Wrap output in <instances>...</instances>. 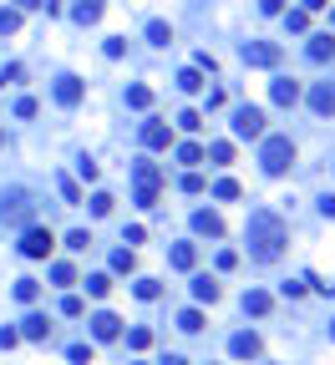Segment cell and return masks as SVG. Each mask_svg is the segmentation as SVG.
I'll use <instances>...</instances> for the list:
<instances>
[{
    "instance_id": "16",
    "label": "cell",
    "mask_w": 335,
    "mask_h": 365,
    "mask_svg": "<svg viewBox=\"0 0 335 365\" xmlns=\"http://www.w3.org/2000/svg\"><path fill=\"white\" fill-rule=\"evenodd\" d=\"M46 335H51L46 315H26V319H20V340H46Z\"/></svg>"
},
{
    "instance_id": "50",
    "label": "cell",
    "mask_w": 335,
    "mask_h": 365,
    "mask_svg": "<svg viewBox=\"0 0 335 365\" xmlns=\"http://www.w3.org/2000/svg\"><path fill=\"white\" fill-rule=\"evenodd\" d=\"M20 345V330H0V350H15Z\"/></svg>"
},
{
    "instance_id": "32",
    "label": "cell",
    "mask_w": 335,
    "mask_h": 365,
    "mask_svg": "<svg viewBox=\"0 0 335 365\" xmlns=\"http://www.w3.org/2000/svg\"><path fill=\"white\" fill-rule=\"evenodd\" d=\"M112 208H117V198H112V193H92V213H97V219H107Z\"/></svg>"
},
{
    "instance_id": "18",
    "label": "cell",
    "mask_w": 335,
    "mask_h": 365,
    "mask_svg": "<svg viewBox=\"0 0 335 365\" xmlns=\"http://www.w3.org/2000/svg\"><path fill=\"white\" fill-rule=\"evenodd\" d=\"M168 264H173V269H193L198 264V249L193 244H173V249H168Z\"/></svg>"
},
{
    "instance_id": "24",
    "label": "cell",
    "mask_w": 335,
    "mask_h": 365,
    "mask_svg": "<svg viewBox=\"0 0 335 365\" xmlns=\"http://www.w3.org/2000/svg\"><path fill=\"white\" fill-rule=\"evenodd\" d=\"M148 41L153 46H173V26L168 20H148Z\"/></svg>"
},
{
    "instance_id": "33",
    "label": "cell",
    "mask_w": 335,
    "mask_h": 365,
    "mask_svg": "<svg viewBox=\"0 0 335 365\" xmlns=\"http://www.w3.org/2000/svg\"><path fill=\"white\" fill-rule=\"evenodd\" d=\"M214 198L234 203V198H239V183H234V178H219V183H214Z\"/></svg>"
},
{
    "instance_id": "46",
    "label": "cell",
    "mask_w": 335,
    "mask_h": 365,
    "mask_svg": "<svg viewBox=\"0 0 335 365\" xmlns=\"http://www.w3.org/2000/svg\"><path fill=\"white\" fill-rule=\"evenodd\" d=\"M183 193H203V173L193 167V173H183Z\"/></svg>"
},
{
    "instance_id": "35",
    "label": "cell",
    "mask_w": 335,
    "mask_h": 365,
    "mask_svg": "<svg viewBox=\"0 0 335 365\" xmlns=\"http://www.w3.org/2000/svg\"><path fill=\"white\" fill-rule=\"evenodd\" d=\"M132 294H137V299H158V294H163V284H158V279H137Z\"/></svg>"
},
{
    "instance_id": "29",
    "label": "cell",
    "mask_w": 335,
    "mask_h": 365,
    "mask_svg": "<svg viewBox=\"0 0 335 365\" xmlns=\"http://www.w3.org/2000/svg\"><path fill=\"white\" fill-rule=\"evenodd\" d=\"M178 330L198 335V330H203V310H183V315H178Z\"/></svg>"
},
{
    "instance_id": "36",
    "label": "cell",
    "mask_w": 335,
    "mask_h": 365,
    "mask_svg": "<svg viewBox=\"0 0 335 365\" xmlns=\"http://www.w3.org/2000/svg\"><path fill=\"white\" fill-rule=\"evenodd\" d=\"M67 360H71V365H92V360H97V350H92V345H71V350H67Z\"/></svg>"
},
{
    "instance_id": "20",
    "label": "cell",
    "mask_w": 335,
    "mask_h": 365,
    "mask_svg": "<svg viewBox=\"0 0 335 365\" xmlns=\"http://www.w3.org/2000/svg\"><path fill=\"white\" fill-rule=\"evenodd\" d=\"M269 305H275V299H269L264 289H249L244 294V315H269Z\"/></svg>"
},
{
    "instance_id": "8",
    "label": "cell",
    "mask_w": 335,
    "mask_h": 365,
    "mask_svg": "<svg viewBox=\"0 0 335 365\" xmlns=\"http://www.w3.org/2000/svg\"><path fill=\"white\" fill-rule=\"evenodd\" d=\"M228 350H234V360H259L264 355V340L254 330H239L234 340H228Z\"/></svg>"
},
{
    "instance_id": "21",
    "label": "cell",
    "mask_w": 335,
    "mask_h": 365,
    "mask_svg": "<svg viewBox=\"0 0 335 365\" xmlns=\"http://www.w3.org/2000/svg\"><path fill=\"white\" fill-rule=\"evenodd\" d=\"M178 87L193 97V92H203V87H208V81H203V71H198V67H183V71H178Z\"/></svg>"
},
{
    "instance_id": "12",
    "label": "cell",
    "mask_w": 335,
    "mask_h": 365,
    "mask_svg": "<svg viewBox=\"0 0 335 365\" xmlns=\"http://www.w3.org/2000/svg\"><path fill=\"white\" fill-rule=\"evenodd\" d=\"M310 106H315L320 117H335V81H315V87H310Z\"/></svg>"
},
{
    "instance_id": "23",
    "label": "cell",
    "mask_w": 335,
    "mask_h": 365,
    "mask_svg": "<svg viewBox=\"0 0 335 365\" xmlns=\"http://www.w3.org/2000/svg\"><path fill=\"white\" fill-rule=\"evenodd\" d=\"M178 163L188 167V173H193V167H198V163H208V158H203V147H198V142H183V147H178Z\"/></svg>"
},
{
    "instance_id": "45",
    "label": "cell",
    "mask_w": 335,
    "mask_h": 365,
    "mask_svg": "<svg viewBox=\"0 0 335 365\" xmlns=\"http://www.w3.org/2000/svg\"><path fill=\"white\" fill-rule=\"evenodd\" d=\"M61 198H67V203H81V188H76V178H61Z\"/></svg>"
},
{
    "instance_id": "5",
    "label": "cell",
    "mask_w": 335,
    "mask_h": 365,
    "mask_svg": "<svg viewBox=\"0 0 335 365\" xmlns=\"http://www.w3.org/2000/svg\"><path fill=\"white\" fill-rule=\"evenodd\" d=\"M234 137H244V142H254V137H264V106H239L234 112Z\"/></svg>"
},
{
    "instance_id": "38",
    "label": "cell",
    "mask_w": 335,
    "mask_h": 365,
    "mask_svg": "<svg viewBox=\"0 0 335 365\" xmlns=\"http://www.w3.org/2000/svg\"><path fill=\"white\" fill-rule=\"evenodd\" d=\"M61 315H67V319H81V315H87V305H81L76 294H67V299H61Z\"/></svg>"
},
{
    "instance_id": "27",
    "label": "cell",
    "mask_w": 335,
    "mask_h": 365,
    "mask_svg": "<svg viewBox=\"0 0 335 365\" xmlns=\"http://www.w3.org/2000/svg\"><path fill=\"white\" fill-rule=\"evenodd\" d=\"M87 294H92V299H107V294H112V274H92V279H87Z\"/></svg>"
},
{
    "instance_id": "39",
    "label": "cell",
    "mask_w": 335,
    "mask_h": 365,
    "mask_svg": "<svg viewBox=\"0 0 335 365\" xmlns=\"http://www.w3.org/2000/svg\"><path fill=\"white\" fill-rule=\"evenodd\" d=\"M36 112H41V106H36V97H20V102H15V117H20V122H31Z\"/></svg>"
},
{
    "instance_id": "30",
    "label": "cell",
    "mask_w": 335,
    "mask_h": 365,
    "mask_svg": "<svg viewBox=\"0 0 335 365\" xmlns=\"http://www.w3.org/2000/svg\"><path fill=\"white\" fill-rule=\"evenodd\" d=\"M128 345H132V350H148V345H153V330H148V325H132V330H128Z\"/></svg>"
},
{
    "instance_id": "9",
    "label": "cell",
    "mask_w": 335,
    "mask_h": 365,
    "mask_svg": "<svg viewBox=\"0 0 335 365\" xmlns=\"http://www.w3.org/2000/svg\"><path fill=\"white\" fill-rule=\"evenodd\" d=\"M51 97H56L61 106H76L81 97H87V87H81V76H56V87H51Z\"/></svg>"
},
{
    "instance_id": "55",
    "label": "cell",
    "mask_w": 335,
    "mask_h": 365,
    "mask_svg": "<svg viewBox=\"0 0 335 365\" xmlns=\"http://www.w3.org/2000/svg\"><path fill=\"white\" fill-rule=\"evenodd\" d=\"M330 340H335V319H330Z\"/></svg>"
},
{
    "instance_id": "51",
    "label": "cell",
    "mask_w": 335,
    "mask_h": 365,
    "mask_svg": "<svg viewBox=\"0 0 335 365\" xmlns=\"http://www.w3.org/2000/svg\"><path fill=\"white\" fill-rule=\"evenodd\" d=\"M285 11V0H259V15H280Z\"/></svg>"
},
{
    "instance_id": "28",
    "label": "cell",
    "mask_w": 335,
    "mask_h": 365,
    "mask_svg": "<svg viewBox=\"0 0 335 365\" xmlns=\"http://www.w3.org/2000/svg\"><path fill=\"white\" fill-rule=\"evenodd\" d=\"M112 269H117V274H132V269H137V254H132V249H117V254H112Z\"/></svg>"
},
{
    "instance_id": "19",
    "label": "cell",
    "mask_w": 335,
    "mask_h": 365,
    "mask_svg": "<svg viewBox=\"0 0 335 365\" xmlns=\"http://www.w3.org/2000/svg\"><path fill=\"white\" fill-rule=\"evenodd\" d=\"M310 61H335V36H310Z\"/></svg>"
},
{
    "instance_id": "26",
    "label": "cell",
    "mask_w": 335,
    "mask_h": 365,
    "mask_svg": "<svg viewBox=\"0 0 335 365\" xmlns=\"http://www.w3.org/2000/svg\"><path fill=\"white\" fill-rule=\"evenodd\" d=\"M15 299H20V305H36V299H41V284H36V279H15Z\"/></svg>"
},
{
    "instance_id": "4",
    "label": "cell",
    "mask_w": 335,
    "mask_h": 365,
    "mask_svg": "<svg viewBox=\"0 0 335 365\" xmlns=\"http://www.w3.org/2000/svg\"><path fill=\"white\" fill-rule=\"evenodd\" d=\"M259 167L269 178H285L289 167H295V142L289 137H264V147H259Z\"/></svg>"
},
{
    "instance_id": "52",
    "label": "cell",
    "mask_w": 335,
    "mask_h": 365,
    "mask_svg": "<svg viewBox=\"0 0 335 365\" xmlns=\"http://www.w3.org/2000/svg\"><path fill=\"white\" fill-rule=\"evenodd\" d=\"M320 213H325V219H335V193H325V198H320Z\"/></svg>"
},
{
    "instance_id": "41",
    "label": "cell",
    "mask_w": 335,
    "mask_h": 365,
    "mask_svg": "<svg viewBox=\"0 0 335 365\" xmlns=\"http://www.w3.org/2000/svg\"><path fill=\"white\" fill-rule=\"evenodd\" d=\"M285 26H289V31H310V11H289Z\"/></svg>"
},
{
    "instance_id": "47",
    "label": "cell",
    "mask_w": 335,
    "mask_h": 365,
    "mask_svg": "<svg viewBox=\"0 0 335 365\" xmlns=\"http://www.w3.org/2000/svg\"><path fill=\"white\" fill-rule=\"evenodd\" d=\"M102 51H107V56H112V61H117V56H122V51H128V41H122V36H107V46H102Z\"/></svg>"
},
{
    "instance_id": "44",
    "label": "cell",
    "mask_w": 335,
    "mask_h": 365,
    "mask_svg": "<svg viewBox=\"0 0 335 365\" xmlns=\"http://www.w3.org/2000/svg\"><path fill=\"white\" fill-rule=\"evenodd\" d=\"M76 173H81V178H87V183H97V178H102V167H97L92 158H81V163H76Z\"/></svg>"
},
{
    "instance_id": "1",
    "label": "cell",
    "mask_w": 335,
    "mask_h": 365,
    "mask_svg": "<svg viewBox=\"0 0 335 365\" xmlns=\"http://www.w3.org/2000/svg\"><path fill=\"white\" fill-rule=\"evenodd\" d=\"M285 244H289V228H285V219L275 208H254L249 213V254H254L259 264H275L285 254Z\"/></svg>"
},
{
    "instance_id": "3",
    "label": "cell",
    "mask_w": 335,
    "mask_h": 365,
    "mask_svg": "<svg viewBox=\"0 0 335 365\" xmlns=\"http://www.w3.org/2000/svg\"><path fill=\"white\" fill-rule=\"evenodd\" d=\"M132 183H137V208H158V193H163V167L153 158H137L132 163Z\"/></svg>"
},
{
    "instance_id": "37",
    "label": "cell",
    "mask_w": 335,
    "mask_h": 365,
    "mask_svg": "<svg viewBox=\"0 0 335 365\" xmlns=\"http://www.w3.org/2000/svg\"><path fill=\"white\" fill-rule=\"evenodd\" d=\"M178 127H183V132H198V127H203V117L193 112V106H183V112H178Z\"/></svg>"
},
{
    "instance_id": "42",
    "label": "cell",
    "mask_w": 335,
    "mask_h": 365,
    "mask_svg": "<svg viewBox=\"0 0 335 365\" xmlns=\"http://www.w3.org/2000/svg\"><path fill=\"white\" fill-rule=\"evenodd\" d=\"M51 279L56 284H76V269L71 264H51Z\"/></svg>"
},
{
    "instance_id": "15",
    "label": "cell",
    "mask_w": 335,
    "mask_h": 365,
    "mask_svg": "<svg viewBox=\"0 0 335 365\" xmlns=\"http://www.w3.org/2000/svg\"><path fill=\"white\" fill-rule=\"evenodd\" d=\"M219 294H224V289H219L214 274H193V299H198V305H214Z\"/></svg>"
},
{
    "instance_id": "14",
    "label": "cell",
    "mask_w": 335,
    "mask_h": 365,
    "mask_svg": "<svg viewBox=\"0 0 335 365\" xmlns=\"http://www.w3.org/2000/svg\"><path fill=\"white\" fill-rule=\"evenodd\" d=\"M269 97H275L280 106H295L305 92H300V81H289V76H280V81H269Z\"/></svg>"
},
{
    "instance_id": "53",
    "label": "cell",
    "mask_w": 335,
    "mask_h": 365,
    "mask_svg": "<svg viewBox=\"0 0 335 365\" xmlns=\"http://www.w3.org/2000/svg\"><path fill=\"white\" fill-rule=\"evenodd\" d=\"M325 6H330V0H305V6H300V11H325Z\"/></svg>"
},
{
    "instance_id": "54",
    "label": "cell",
    "mask_w": 335,
    "mask_h": 365,
    "mask_svg": "<svg viewBox=\"0 0 335 365\" xmlns=\"http://www.w3.org/2000/svg\"><path fill=\"white\" fill-rule=\"evenodd\" d=\"M163 365H188V360H183V355H168V360H163Z\"/></svg>"
},
{
    "instance_id": "17",
    "label": "cell",
    "mask_w": 335,
    "mask_h": 365,
    "mask_svg": "<svg viewBox=\"0 0 335 365\" xmlns=\"http://www.w3.org/2000/svg\"><path fill=\"white\" fill-rule=\"evenodd\" d=\"M102 11H107V6H102V0H76L71 20H76V26H97V20H102Z\"/></svg>"
},
{
    "instance_id": "13",
    "label": "cell",
    "mask_w": 335,
    "mask_h": 365,
    "mask_svg": "<svg viewBox=\"0 0 335 365\" xmlns=\"http://www.w3.org/2000/svg\"><path fill=\"white\" fill-rule=\"evenodd\" d=\"M193 233H203V239H224V219L214 208H198L193 213Z\"/></svg>"
},
{
    "instance_id": "31",
    "label": "cell",
    "mask_w": 335,
    "mask_h": 365,
    "mask_svg": "<svg viewBox=\"0 0 335 365\" xmlns=\"http://www.w3.org/2000/svg\"><path fill=\"white\" fill-rule=\"evenodd\" d=\"M15 31H20V11L0 6V36H15Z\"/></svg>"
},
{
    "instance_id": "48",
    "label": "cell",
    "mask_w": 335,
    "mask_h": 365,
    "mask_svg": "<svg viewBox=\"0 0 335 365\" xmlns=\"http://www.w3.org/2000/svg\"><path fill=\"white\" fill-rule=\"evenodd\" d=\"M280 289H285V299H300L310 284H305V279H289V284H280Z\"/></svg>"
},
{
    "instance_id": "7",
    "label": "cell",
    "mask_w": 335,
    "mask_h": 365,
    "mask_svg": "<svg viewBox=\"0 0 335 365\" xmlns=\"http://www.w3.org/2000/svg\"><path fill=\"white\" fill-rule=\"evenodd\" d=\"M244 67H280L275 41H244Z\"/></svg>"
},
{
    "instance_id": "2",
    "label": "cell",
    "mask_w": 335,
    "mask_h": 365,
    "mask_svg": "<svg viewBox=\"0 0 335 365\" xmlns=\"http://www.w3.org/2000/svg\"><path fill=\"white\" fill-rule=\"evenodd\" d=\"M31 219H36V198L26 188H6L0 193V223L6 228H31Z\"/></svg>"
},
{
    "instance_id": "43",
    "label": "cell",
    "mask_w": 335,
    "mask_h": 365,
    "mask_svg": "<svg viewBox=\"0 0 335 365\" xmlns=\"http://www.w3.org/2000/svg\"><path fill=\"white\" fill-rule=\"evenodd\" d=\"M20 6H26V11H46V15H56L61 0H20Z\"/></svg>"
},
{
    "instance_id": "49",
    "label": "cell",
    "mask_w": 335,
    "mask_h": 365,
    "mask_svg": "<svg viewBox=\"0 0 335 365\" xmlns=\"http://www.w3.org/2000/svg\"><path fill=\"white\" fill-rule=\"evenodd\" d=\"M234 264H239V254H234V249H219V269L228 274V269H234Z\"/></svg>"
},
{
    "instance_id": "22",
    "label": "cell",
    "mask_w": 335,
    "mask_h": 365,
    "mask_svg": "<svg viewBox=\"0 0 335 365\" xmlns=\"http://www.w3.org/2000/svg\"><path fill=\"white\" fill-rule=\"evenodd\" d=\"M128 106H132V112H148V106H153V87H142V81L128 87Z\"/></svg>"
},
{
    "instance_id": "6",
    "label": "cell",
    "mask_w": 335,
    "mask_h": 365,
    "mask_svg": "<svg viewBox=\"0 0 335 365\" xmlns=\"http://www.w3.org/2000/svg\"><path fill=\"white\" fill-rule=\"evenodd\" d=\"M51 249H56V239H51V228H41V223H31L26 233H20V254H26V259H46Z\"/></svg>"
},
{
    "instance_id": "25",
    "label": "cell",
    "mask_w": 335,
    "mask_h": 365,
    "mask_svg": "<svg viewBox=\"0 0 335 365\" xmlns=\"http://www.w3.org/2000/svg\"><path fill=\"white\" fill-rule=\"evenodd\" d=\"M203 158H214L219 167H228V163H234V142H214V147H203Z\"/></svg>"
},
{
    "instance_id": "40",
    "label": "cell",
    "mask_w": 335,
    "mask_h": 365,
    "mask_svg": "<svg viewBox=\"0 0 335 365\" xmlns=\"http://www.w3.org/2000/svg\"><path fill=\"white\" fill-rule=\"evenodd\" d=\"M15 81H26V67H15V61H11V67L0 71V87H15Z\"/></svg>"
},
{
    "instance_id": "34",
    "label": "cell",
    "mask_w": 335,
    "mask_h": 365,
    "mask_svg": "<svg viewBox=\"0 0 335 365\" xmlns=\"http://www.w3.org/2000/svg\"><path fill=\"white\" fill-rule=\"evenodd\" d=\"M67 249L87 254V249H92V233H87V228H71V233H67Z\"/></svg>"
},
{
    "instance_id": "10",
    "label": "cell",
    "mask_w": 335,
    "mask_h": 365,
    "mask_svg": "<svg viewBox=\"0 0 335 365\" xmlns=\"http://www.w3.org/2000/svg\"><path fill=\"white\" fill-rule=\"evenodd\" d=\"M87 325H92V340H117V335H122V319H117L112 310H97Z\"/></svg>"
},
{
    "instance_id": "57",
    "label": "cell",
    "mask_w": 335,
    "mask_h": 365,
    "mask_svg": "<svg viewBox=\"0 0 335 365\" xmlns=\"http://www.w3.org/2000/svg\"><path fill=\"white\" fill-rule=\"evenodd\" d=\"M0 142H6V132H0Z\"/></svg>"
},
{
    "instance_id": "11",
    "label": "cell",
    "mask_w": 335,
    "mask_h": 365,
    "mask_svg": "<svg viewBox=\"0 0 335 365\" xmlns=\"http://www.w3.org/2000/svg\"><path fill=\"white\" fill-rule=\"evenodd\" d=\"M142 147H153V153L173 147V127H168V122H142Z\"/></svg>"
},
{
    "instance_id": "56",
    "label": "cell",
    "mask_w": 335,
    "mask_h": 365,
    "mask_svg": "<svg viewBox=\"0 0 335 365\" xmlns=\"http://www.w3.org/2000/svg\"><path fill=\"white\" fill-rule=\"evenodd\" d=\"M330 26H335V6H330Z\"/></svg>"
}]
</instances>
